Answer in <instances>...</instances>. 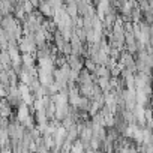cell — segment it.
<instances>
[{"instance_id": "obj_2", "label": "cell", "mask_w": 153, "mask_h": 153, "mask_svg": "<svg viewBox=\"0 0 153 153\" xmlns=\"http://www.w3.org/2000/svg\"><path fill=\"white\" fill-rule=\"evenodd\" d=\"M30 2H32V5H33L35 8H38V6L41 5V2H42V0H30Z\"/></svg>"}, {"instance_id": "obj_3", "label": "cell", "mask_w": 153, "mask_h": 153, "mask_svg": "<svg viewBox=\"0 0 153 153\" xmlns=\"http://www.w3.org/2000/svg\"><path fill=\"white\" fill-rule=\"evenodd\" d=\"M149 11L153 14V0H150V3H149Z\"/></svg>"}, {"instance_id": "obj_4", "label": "cell", "mask_w": 153, "mask_h": 153, "mask_svg": "<svg viewBox=\"0 0 153 153\" xmlns=\"http://www.w3.org/2000/svg\"><path fill=\"white\" fill-rule=\"evenodd\" d=\"M152 95H153V78H152Z\"/></svg>"}, {"instance_id": "obj_1", "label": "cell", "mask_w": 153, "mask_h": 153, "mask_svg": "<svg viewBox=\"0 0 153 153\" xmlns=\"http://www.w3.org/2000/svg\"><path fill=\"white\" fill-rule=\"evenodd\" d=\"M45 18H54V15H56V11L50 6V3L48 2H41V5L36 8Z\"/></svg>"}]
</instances>
